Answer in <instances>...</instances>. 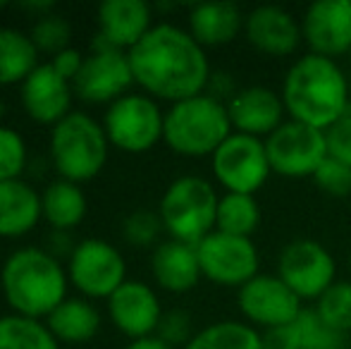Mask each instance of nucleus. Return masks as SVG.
I'll return each mask as SVG.
<instances>
[{
    "label": "nucleus",
    "instance_id": "f257e3e1",
    "mask_svg": "<svg viewBox=\"0 0 351 349\" xmlns=\"http://www.w3.org/2000/svg\"><path fill=\"white\" fill-rule=\"evenodd\" d=\"M127 58L136 84L170 103L206 93L213 75L206 48L175 24H156Z\"/></svg>",
    "mask_w": 351,
    "mask_h": 349
},
{
    "label": "nucleus",
    "instance_id": "f03ea898",
    "mask_svg": "<svg viewBox=\"0 0 351 349\" xmlns=\"http://www.w3.org/2000/svg\"><path fill=\"white\" fill-rule=\"evenodd\" d=\"M282 103L289 120L328 132L351 106L349 82L337 60L306 53L287 70Z\"/></svg>",
    "mask_w": 351,
    "mask_h": 349
},
{
    "label": "nucleus",
    "instance_id": "7ed1b4c3",
    "mask_svg": "<svg viewBox=\"0 0 351 349\" xmlns=\"http://www.w3.org/2000/svg\"><path fill=\"white\" fill-rule=\"evenodd\" d=\"M3 292L14 313L27 318L51 316L65 302L67 275L43 249H19L3 265Z\"/></svg>",
    "mask_w": 351,
    "mask_h": 349
},
{
    "label": "nucleus",
    "instance_id": "20e7f679",
    "mask_svg": "<svg viewBox=\"0 0 351 349\" xmlns=\"http://www.w3.org/2000/svg\"><path fill=\"white\" fill-rule=\"evenodd\" d=\"M232 122L227 103L217 101L208 91L186 101L172 103L165 112L162 141L175 154L186 158H206L215 154L232 136Z\"/></svg>",
    "mask_w": 351,
    "mask_h": 349
},
{
    "label": "nucleus",
    "instance_id": "39448f33",
    "mask_svg": "<svg viewBox=\"0 0 351 349\" xmlns=\"http://www.w3.org/2000/svg\"><path fill=\"white\" fill-rule=\"evenodd\" d=\"M217 204L220 196L215 194L208 180L184 175L177 177L165 189L158 215L172 239L196 247L210 232H215Z\"/></svg>",
    "mask_w": 351,
    "mask_h": 349
},
{
    "label": "nucleus",
    "instance_id": "423d86ee",
    "mask_svg": "<svg viewBox=\"0 0 351 349\" xmlns=\"http://www.w3.org/2000/svg\"><path fill=\"white\" fill-rule=\"evenodd\" d=\"M51 156L62 180L74 184L91 180L108 160L106 130L86 112H70L53 127Z\"/></svg>",
    "mask_w": 351,
    "mask_h": 349
},
{
    "label": "nucleus",
    "instance_id": "0eeeda50",
    "mask_svg": "<svg viewBox=\"0 0 351 349\" xmlns=\"http://www.w3.org/2000/svg\"><path fill=\"white\" fill-rule=\"evenodd\" d=\"M265 154L275 175L287 180H304L313 177L330 156L328 136L323 130H315L304 122L285 120V125L265 139Z\"/></svg>",
    "mask_w": 351,
    "mask_h": 349
},
{
    "label": "nucleus",
    "instance_id": "6e6552de",
    "mask_svg": "<svg viewBox=\"0 0 351 349\" xmlns=\"http://www.w3.org/2000/svg\"><path fill=\"white\" fill-rule=\"evenodd\" d=\"M210 165L217 184L227 194L254 196L273 175L265 154V141L237 132H232L230 139L213 154Z\"/></svg>",
    "mask_w": 351,
    "mask_h": 349
},
{
    "label": "nucleus",
    "instance_id": "1a4fd4ad",
    "mask_svg": "<svg viewBox=\"0 0 351 349\" xmlns=\"http://www.w3.org/2000/svg\"><path fill=\"white\" fill-rule=\"evenodd\" d=\"M278 278L301 302H318L337 282V263L315 239H294L280 252Z\"/></svg>",
    "mask_w": 351,
    "mask_h": 349
},
{
    "label": "nucleus",
    "instance_id": "9d476101",
    "mask_svg": "<svg viewBox=\"0 0 351 349\" xmlns=\"http://www.w3.org/2000/svg\"><path fill=\"white\" fill-rule=\"evenodd\" d=\"M165 115L151 96L127 93L110 103L103 120V130L110 144L130 154H143L162 139Z\"/></svg>",
    "mask_w": 351,
    "mask_h": 349
},
{
    "label": "nucleus",
    "instance_id": "9b49d317",
    "mask_svg": "<svg viewBox=\"0 0 351 349\" xmlns=\"http://www.w3.org/2000/svg\"><path fill=\"white\" fill-rule=\"evenodd\" d=\"M196 254L204 278L222 287H244L258 275L261 268V256L254 239L234 237L217 230L196 244Z\"/></svg>",
    "mask_w": 351,
    "mask_h": 349
},
{
    "label": "nucleus",
    "instance_id": "f8f14e48",
    "mask_svg": "<svg viewBox=\"0 0 351 349\" xmlns=\"http://www.w3.org/2000/svg\"><path fill=\"white\" fill-rule=\"evenodd\" d=\"M237 304H239L241 316L256 330H275L294 323L301 316L304 306L301 299L287 287L278 275L258 273L254 280L239 287L237 292Z\"/></svg>",
    "mask_w": 351,
    "mask_h": 349
},
{
    "label": "nucleus",
    "instance_id": "ddd939ff",
    "mask_svg": "<svg viewBox=\"0 0 351 349\" xmlns=\"http://www.w3.org/2000/svg\"><path fill=\"white\" fill-rule=\"evenodd\" d=\"M70 278L86 297L110 299L127 282L125 258L103 239H84L70 256Z\"/></svg>",
    "mask_w": 351,
    "mask_h": 349
},
{
    "label": "nucleus",
    "instance_id": "4468645a",
    "mask_svg": "<svg viewBox=\"0 0 351 349\" xmlns=\"http://www.w3.org/2000/svg\"><path fill=\"white\" fill-rule=\"evenodd\" d=\"M134 82L130 58L125 51H117L106 43H93V53L84 58V65L74 80V91L88 103H115L127 96V88Z\"/></svg>",
    "mask_w": 351,
    "mask_h": 349
},
{
    "label": "nucleus",
    "instance_id": "2eb2a0df",
    "mask_svg": "<svg viewBox=\"0 0 351 349\" xmlns=\"http://www.w3.org/2000/svg\"><path fill=\"white\" fill-rule=\"evenodd\" d=\"M304 43L313 56L335 58L351 51V0H315L301 19Z\"/></svg>",
    "mask_w": 351,
    "mask_h": 349
},
{
    "label": "nucleus",
    "instance_id": "dca6fc26",
    "mask_svg": "<svg viewBox=\"0 0 351 349\" xmlns=\"http://www.w3.org/2000/svg\"><path fill=\"white\" fill-rule=\"evenodd\" d=\"M232 130L237 134H249L256 139H268L278 127L285 125V103L278 91L268 86L239 88L227 101Z\"/></svg>",
    "mask_w": 351,
    "mask_h": 349
},
{
    "label": "nucleus",
    "instance_id": "f3484780",
    "mask_svg": "<svg viewBox=\"0 0 351 349\" xmlns=\"http://www.w3.org/2000/svg\"><path fill=\"white\" fill-rule=\"evenodd\" d=\"M244 36L249 46L268 58H287L304 43L301 22L278 5H261L244 19Z\"/></svg>",
    "mask_w": 351,
    "mask_h": 349
},
{
    "label": "nucleus",
    "instance_id": "a211bd4d",
    "mask_svg": "<svg viewBox=\"0 0 351 349\" xmlns=\"http://www.w3.org/2000/svg\"><path fill=\"white\" fill-rule=\"evenodd\" d=\"M108 309H110V318L117 326V330L125 333L127 337H134V340L153 337L162 318L158 294L139 280H127L108 299Z\"/></svg>",
    "mask_w": 351,
    "mask_h": 349
},
{
    "label": "nucleus",
    "instance_id": "6ab92c4d",
    "mask_svg": "<svg viewBox=\"0 0 351 349\" xmlns=\"http://www.w3.org/2000/svg\"><path fill=\"white\" fill-rule=\"evenodd\" d=\"M22 103L27 115L34 122L56 127L60 120L70 115L72 88L65 77L56 72V67L38 65L22 84Z\"/></svg>",
    "mask_w": 351,
    "mask_h": 349
},
{
    "label": "nucleus",
    "instance_id": "aec40b11",
    "mask_svg": "<svg viewBox=\"0 0 351 349\" xmlns=\"http://www.w3.org/2000/svg\"><path fill=\"white\" fill-rule=\"evenodd\" d=\"M101 34L96 41L117 51H132L153 29L151 8L143 0H106L98 8Z\"/></svg>",
    "mask_w": 351,
    "mask_h": 349
},
{
    "label": "nucleus",
    "instance_id": "412c9836",
    "mask_svg": "<svg viewBox=\"0 0 351 349\" xmlns=\"http://www.w3.org/2000/svg\"><path fill=\"white\" fill-rule=\"evenodd\" d=\"M151 268L156 282L165 292L172 294L191 292L199 285V280L204 278L196 247L177 242V239H167V242L158 244L151 258Z\"/></svg>",
    "mask_w": 351,
    "mask_h": 349
},
{
    "label": "nucleus",
    "instance_id": "4be33fe9",
    "mask_svg": "<svg viewBox=\"0 0 351 349\" xmlns=\"http://www.w3.org/2000/svg\"><path fill=\"white\" fill-rule=\"evenodd\" d=\"M244 19L234 3H201L189 12V34L204 48L227 46L244 32Z\"/></svg>",
    "mask_w": 351,
    "mask_h": 349
},
{
    "label": "nucleus",
    "instance_id": "5701e85b",
    "mask_svg": "<svg viewBox=\"0 0 351 349\" xmlns=\"http://www.w3.org/2000/svg\"><path fill=\"white\" fill-rule=\"evenodd\" d=\"M265 349H347V337L330 330L313 309H304L294 323L263 333Z\"/></svg>",
    "mask_w": 351,
    "mask_h": 349
},
{
    "label": "nucleus",
    "instance_id": "b1692460",
    "mask_svg": "<svg viewBox=\"0 0 351 349\" xmlns=\"http://www.w3.org/2000/svg\"><path fill=\"white\" fill-rule=\"evenodd\" d=\"M41 218V196L27 182H0V237H22Z\"/></svg>",
    "mask_w": 351,
    "mask_h": 349
},
{
    "label": "nucleus",
    "instance_id": "393cba45",
    "mask_svg": "<svg viewBox=\"0 0 351 349\" xmlns=\"http://www.w3.org/2000/svg\"><path fill=\"white\" fill-rule=\"evenodd\" d=\"M48 330L62 342H86L101 328V313L86 299H65L48 316Z\"/></svg>",
    "mask_w": 351,
    "mask_h": 349
},
{
    "label": "nucleus",
    "instance_id": "a878e982",
    "mask_svg": "<svg viewBox=\"0 0 351 349\" xmlns=\"http://www.w3.org/2000/svg\"><path fill=\"white\" fill-rule=\"evenodd\" d=\"M38 67V51L27 34L0 27V86L22 82Z\"/></svg>",
    "mask_w": 351,
    "mask_h": 349
},
{
    "label": "nucleus",
    "instance_id": "bb28decb",
    "mask_svg": "<svg viewBox=\"0 0 351 349\" xmlns=\"http://www.w3.org/2000/svg\"><path fill=\"white\" fill-rule=\"evenodd\" d=\"M43 218L58 230H67L82 223L86 215V196L74 182L60 180L46 186L41 196Z\"/></svg>",
    "mask_w": 351,
    "mask_h": 349
},
{
    "label": "nucleus",
    "instance_id": "cd10ccee",
    "mask_svg": "<svg viewBox=\"0 0 351 349\" xmlns=\"http://www.w3.org/2000/svg\"><path fill=\"white\" fill-rule=\"evenodd\" d=\"M184 349H265L263 333L244 321H217L194 333Z\"/></svg>",
    "mask_w": 351,
    "mask_h": 349
},
{
    "label": "nucleus",
    "instance_id": "c85d7f7f",
    "mask_svg": "<svg viewBox=\"0 0 351 349\" xmlns=\"http://www.w3.org/2000/svg\"><path fill=\"white\" fill-rule=\"evenodd\" d=\"M261 225V206L256 196L249 194H222L217 204L215 230L234 237L251 239Z\"/></svg>",
    "mask_w": 351,
    "mask_h": 349
},
{
    "label": "nucleus",
    "instance_id": "c756f323",
    "mask_svg": "<svg viewBox=\"0 0 351 349\" xmlns=\"http://www.w3.org/2000/svg\"><path fill=\"white\" fill-rule=\"evenodd\" d=\"M0 349H58V340L36 318L12 313L0 316Z\"/></svg>",
    "mask_w": 351,
    "mask_h": 349
},
{
    "label": "nucleus",
    "instance_id": "7c9ffc66",
    "mask_svg": "<svg viewBox=\"0 0 351 349\" xmlns=\"http://www.w3.org/2000/svg\"><path fill=\"white\" fill-rule=\"evenodd\" d=\"M313 311L330 330L347 337L351 333V280H337L315 302Z\"/></svg>",
    "mask_w": 351,
    "mask_h": 349
},
{
    "label": "nucleus",
    "instance_id": "2f4dec72",
    "mask_svg": "<svg viewBox=\"0 0 351 349\" xmlns=\"http://www.w3.org/2000/svg\"><path fill=\"white\" fill-rule=\"evenodd\" d=\"M70 36H72V27L62 14H43L38 17V22L34 24L32 34L29 38L34 41L36 51H43V53H58L67 51V43H70Z\"/></svg>",
    "mask_w": 351,
    "mask_h": 349
},
{
    "label": "nucleus",
    "instance_id": "473e14b6",
    "mask_svg": "<svg viewBox=\"0 0 351 349\" xmlns=\"http://www.w3.org/2000/svg\"><path fill=\"white\" fill-rule=\"evenodd\" d=\"M27 165L24 139L10 127H0V182L19 180Z\"/></svg>",
    "mask_w": 351,
    "mask_h": 349
},
{
    "label": "nucleus",
    "instance_id": "72a5a7b5",
    "mask_svg": "<svg viewBox=\"0 0 351 349\" xmlns=\"http://www.w3.org/2000/svg\"><path fill=\"white\" fill-rule=\"evenodd\" d=\"M313 182L332 199H347L351 194V168L335 158H325L323 165L315 170Z\"/></svg>",
    "mask_w": 351,
    "mask_h": 349
},
{
    "label": "nucleus",
    "instance_id": "f704fd0d",
    "mask_svg": "<svg viewBox=\"0 0 351 349\" xmlns=\"http://www.w3.org/2000/svg\"><path fill=\"white\" fill-rule=\"evenodd\" d=\"M160 230H165L160 215L146 208L134 210L125 220V239L130 244H134V247H148V244H153L158 239V234H160Z\"/></svg>",
    "mask_w": 351,
    "mask_h": 349
},
{
    "label": "nucleus",
    "instance_id": "c9c22d12",
    "mask_svg": "<svg viewBox=\"0 0 351 349\" xmlns=\"http://www.w3.org/2000/svg\"><path fill=\"white\" fill-rule=\"evenodd\" d=\"M158 340H162L165 345H170L172 349L182 347L184 349L191 342V318L184 311H167L162 313L160 326H158Z\"/></svg>",
    "mask_w": 351,
    "mask_h": 349
},
{
    "label": "nucleus",
    "instance_id": "e433bc0d",
    "mask_svg": "<svg viewBox=\"0 0 351 349\" xmlns=\"http://www.w3.org/2000/svg\"><path fill=\"white\" fill-rule=\"evenodd\" d=\"M325 136H328L330 158L339 160V163L351 168V106L347 108V112L325 132Z\"/></svg>",
    "mask_w": 351,
    "mask_h": 349
},
{
    "label": "nucleus",
    "instance_id": "4c0bfd02",
    "mask_svg": "<svg viewBox=\"0 0 351 349\" xmlns=\"http://www.w3.org/2000/svg\"><path fill=\"white\" fill-rule=\"evenodd\" d=\"M51 65L56 67V72L60 77H65L67 82H70V80L74 82V80H77V75H79V70H82V65H84V58H82V53H79V51L67 48V51L58 53V56L53 58Z\"/></svg>",
    "mask_w": 351,
    "mask_h": 349
},
{
    "label": "nucleus",
    "instance_id": "58836bf2",
    "mask_svg": "<svg viewBox=\"0 0 351 349\" xmlns=\"http://www.w3.org/2000/svg\"><path fill=\"white\" fill-rule=\"evenodd\" d=\"M127 349H172L170 345H165L158 337H143V340H134Z\"/></svg>",
    "mask_w": 351,
    "mask_h": 349
},
{
    "label": "nucleus",
    "instance_id": "ea45409f",
    "mask_svg": "<svg viewBox=\"0 0 351 349\" xmlns=\"http://www.w3.org/2000/svg\"><path fill=\"white\" fill-rule=\"evenodd\" d=\"M349 273H351V252H349Z\"/></svg>",
    "mask_w": 351,
    "mask_h": 349
},
{
    "label": "nucleus",
    "instance_id": "a19ab883",
    "mask_svg": "<svg viewBox=\"0 0 351 349\" xmlns=\"http://www.w3.org/2000/svg\"><path fill=\"white\" fill-rule=\"evenodd\" d=\"M0 115H3V103H0Z\"/></svg>",
    "mask_w": 351,
    "mask_h": 349
}]
</instances>
